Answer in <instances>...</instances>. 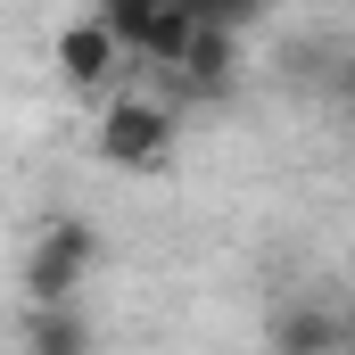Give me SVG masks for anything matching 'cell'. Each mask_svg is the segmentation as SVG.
<instances>
[{
  "mask_svg": "<svg viewBox=\"0 0 355 355\" xmlns=\"http://www.w3.org/2000/svg\"><path fill=\"white\" fill-rule=\"evenodd\" d=\"M265 347H281V355H347L355 322H339L331 306H281L265 322Z\"/></svg>",
  "mask_w": 355,
  "mask_h": 355,
  "instance_id": "obj_4",
  "label": "cell"
},
{
  "mask_svg": "<svg viewBox=\"0 0 355 355\" xmlns=\"http://www.w3.org/2000/svg\"><path fill=\"white\" fill-rule=\"evenodd\" d=\"M17 347L25 355H91V322L75 306H33L25 331H17Z\"/></svg>",
  "mask_w": 355,
  "mask_h": 355,
  "instance_id": "obj_5",
  "label": "cell"
},
{
  "mask_svg": "<svg viewBox=\"0 0 355 355\" xmlns=\"http://www.w3.org/2000/svg\"><path fill=\"white\" fill-rule=\"evenodd\" d=\"M91 265H99V232H91L83 215H58V223H42V240L25 257V297L33 306H75V289L91 281Z\"/></svg>",
  "mask_w": 355,
  "mask_h": 355,
  "instance_id": "obj_2",
  "label": "cell"
},
{
  "mask_svg": "<svg viewBox=\"0 0 355 355\" xmlns=\"http://www.w3.org/2000/svg\"><path fill=\"white\" fill-rule=\"evenodd\" d=\"M99 157L124 166V174H157L174 157V107L149 99V91H116L107 116H99Z\"/></svg>",
  "mask_w": 355,
  "mask_h": 355,
  "instance_id": "obj_1",
  "label": "cell"
},
{
  "mask_svg": "<svg viewBox=\"0 0 355 355\" xmlns=\"http://www.w3.org/2000/svg\"><path fill=\"white\" fill-rule=\"evenodd\" d=\"M339 91H347V107H355V58H347V67H339Z\"/></svg>",
  "mask_w": 355,
  "mask_h": 355,
  "instance_id": "obj_6",
  "label": "cell"
},
{
  "mask_svg": "<svg viewBox=\"0 0 355 355\" xmlns=\"http://www.w3.org/2000/svg\"><path fill=\"white\" fill-rule=\"evenodd\" d=\"M257 355H281V347H257Z\"/></svg>",
  "mask_w": 355,
  "mask_h": 355,
  "instance_id": "obj_7",
  "label": "cell"
},
{
  "mask_svg": "<svg viewBox=\"0 0 355 355\" xmlns=\"http://www.w3.org/2000/svg\"><path fill=\"white\" fill-rule=\"evenodd\" d=\"M50 58H58V75H67L75 91L107 83L116 67H132V58H124V42H116V33L99 25V8H91V17H75V25H58V42H50Z\"/></svg>",
  "mask_w": 355,
  "mask_h": 355,
  "instance_id": "obj_3",
  "label": "cell"
}]
</instances>
